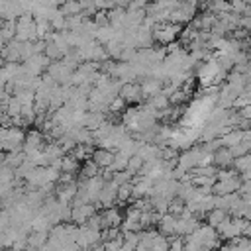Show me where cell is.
Here are the masks:
<instances>
[{
  "label": "cell",
  "mask_w": 251,
  "mask_h": 251,
  "mask_svg": "<svg viewBox=\"0 0 251 251\" xmlns=\"http://www.w3.org/2000/svg\"><path fill=\"white\" fill-rule=\"evenodd\" d=\"M24 126H29V124H35L37 122V112H35V106H24L22 108V114H20Z\"/></svg>",
  "instance_id": "obj_27"
},
{
  "label": "cell",
  "mask_w": 251,
  "mask_h": 251,
  "mask_svg": "<svg viewBox=\"0 0 251 251\" xmlns=\"http://www.w3.org/2000/svg\"><path fill=\"white\" fill-rule=\"evenodd\" d=\"M47 75L59 84V86H71V78H73V71L63 65V61H53L47 69Z\"/></svg>",
  "instance_id": "obj_5"
},
{
  "label": "cell",
  "mask_w": 251,
  "mask_h": 251,
  "mask_svg": "<svg viewBox=\"0 0 251 251\" xmlns=\"http://www.w3.org/2000/svg\"><path fill=\"white\" fill-rule=\"evenodd\" d=\"M184 237H171L169 239V251H184Z\"/></svg>",
  "instance_id": "obj_32"
},
{
  "label": "cell",
  "mask_w": 251,
  "mask_h": 251,
  "mask_svg": "<svg viewBox=\"0 0 251 251\" xmlns=\"http://www.w3.org/2000/svg\"><path fill=\"white\" fill-rule=\"evenodd\" d=\"M184 210H186V202H182L180 198H173V200H171V204H169V214H173V216L178 218Z\"/></svg>",
  "instance_id": "obj_30"
},
{
  "label": "cell",
  "mask_w": 251,
  "mask_h": 251,
  "mask_svg": "<svg viewBox=\"0 0 251 251\" xmlns=\"http://www.w3.org/2000/svg\"><path fill=\"white\" fill-rule=\"evenodd\" d=\"M96 208H98L96 204H80V206H73V210H71V222L76 224V226H84L92 216L98 214Z\"/></svg>",
  "instance_id": "obj_8"
},
{
  "label": "cell",
  "mask_w": 251,
  "mask_h": 251,
  "mask_svg": "<svg viewBox=\"0 0 251 251\" xmlns=\"http://www.w3.org/2000/svg\"><path fill=\"white\" fill-rule=\"evenodd\" d=\"M243 120H247V122H251V106H245V108H241L239 112H237Z\"/></svg>",
  "instance_id": "obj_33"
},
{
  "label": "cell",
  "mask_w": 251,
  "mask_h": 251,
  "mask_svg": "<svg viewBox=\"0 0 251 251\" xmlns=\"http://www.w3.org/2000/svg\"><path fill=\"white\" fill-rule=\"evenodd\" d=\"M0 29H2V27H0ZM0 37H2V33H0Z\"/></svg>",
  "instance_id": "obj_37"
},
{
  "label": "cell",
  "mask_w": 251,
  "mask_h": 251,
  "mask_svg": "<svg viewBox=\"0 0 251 251\" xmlns=\"http://www.w3.org/2000/svg\"><path fill=\"white\" fill-rule=\"evenodd\" d=\"M139 84H141V92H143V98H145V100H149V98L161 94L163 88H165V84H163L161 80H157V78H145V80H141Z\"/></svg>",
  "instance_id": "obj_15"
},
{
  "label": "cell",
  "mask_w": 251,
  "mask_h": 251,
  "mask_svg": "<svg viewBox=\"0 0 251 251\" xmlns=\"http://www.w3.org/2000/svg\"><path fill=\"white\" fill-rule=\"evenodd\" d=\"M227 216H229L227 212H224V210H220V208H214V210H210V212L206 214V224H208L210 227L218 229V227L222 226V222H224Z\"/></svg>",
  "instance_id": "obj_22"
},
{
  "label": "cell",
  "mask_w": 251,
  "mask_h": 251,
  "mask_svg": "<svg viewBox=\"0 0 251 251\" xmlns=\"http://www.w3.org/2000/svg\"><path fill=\"white\" fill-rule=\"evenodd\" d=\"M114 157H116V153H114V151L100 149V147H96V149H94V153H92V161H94L100 169H110V165L114 163Z\"/></svg>",
  "instance_id": "obj_17"
},
{
  "label": "cell",
  "mask_w": 251,
  "mask_h": 251,
  "mask_svg": "<svg viewBox=\"0 0 251 251\" xmlns=\"http://www.w3.org/2000/svg\"><path fill=\"white\" fill-rule=\"evenodd\" d=\"M16 39L22 41V43L37 41L35 18H33V14H24V16L18 18V22H16Z\"/></svg>",
  "instance_id": "obj_3"
},
{
  "label": "cell",
  "mask_w": 251,
  "mask_h": 251,
  "mask_svg": "<svg viewBox=\"0 0 251 251\" xmlns=\"http://www.w3.org/2000/svg\"><path fill=\"white\" fill-rule=\"evenodd\" d=\"M118 188H120V186H118L114 180H106V182H104V188H102V192H100V196H98L96 206H100L102 210L112 208L114 202H118Z\"/></svg>",
  "instance_id": "obj_7"
},
{
  "label": "cell",
  "mask_w": 251,
  "mask_h": 251,
  "mask_svg": "<svg viewBox=\"0 0 251 251\" xmlns=\"http://www.w3.org/2000/svg\"><path fill=\"white\" fill-rule=\"evenodd\" d=\"M153 182L149 176H135L133 178V198L141 200V198H149V192L153 188Z\"/></svg>",
  "instance_id": "obj_13"
},
{
  "label": "cell",
  "mask_w": 251,
  "mask_h": 251,
  "mask_svg": "<svg viewBox=\"0 0 251 251\" xmlns=\"http://www.w3.org/2000/svg\"><path fill=\"white\" fill-rule=\"evenodd\" d=\"M45 147V141H43V133H41V129H29L27 133H25V141H24V153H27V151H39V149H43Z\"/></svg>",
  "instance_id": "obj_12"
},
{
  "label": "cell",
  "mask_w": 251,
  "mask_h": 251,
  "mask_svg": "<svg viewBox=\"0 0 251 251\" xmlns=\"http://www.w3.org/2000/svg\"><path fill=\"white\" fill-rule=\"evenodd\" d=\"M214 251H222V249H214Z\"/></svg>",
  "instance_id": "obj_36"
},
{
  "label": "cell",
  "mask_w": 251,
  "mask_h": 251,
  "mask_svg": "<svg viewBox=\"0 0 251 251\" xmlns=\"http://www.w3.org/2000/svg\"><path fill=\"white\" fill-rule=\"evenodd\" d=\"M180 31H182V25L171 24V22H163V24H157V25L153 27V39H155L157 43L169 47V45L176 43Z\"/></svg>",
  "instance_id": "obj_2"
},
{
  "label": "cell",
  "mask_w": 251,
  "mask_h": 251,
  "mask_svg": "<svg viewBox=\"0 0 251 251\" xmlns=\"http://www.w3.org/2000/svg\"><path fill=\"white\" fill-rule=\"evenodd\" d=\"M222 251H251V235H243L231 241L222 243Z\"/></svg>",
  "instance_id": "obj_16"
},
{
  "label": "cell",
  "mask_w": 251,
  "mask_h": 251,
  "mask_svg": "<svg viewBox=\"0 0 251 251\" xmlns=\"http://www.w3.org/2000/svg\"><path fill=\"white\" fill-rule=\"evenodd\" d=\"M104 122H106V116H104V114L86 112V116H84V120H82V127H86L88 131H96Z\"/></svg>",
  "instance_id": "obj_19"
},
{
  "label": "cell",
  "mask_w": 251,
  "mask_h": 251,
  "mask_svg": "<svg viewBox=\"0 0 251 251\" xmlns=\"http://www.w3.org/2000/svg\"><path fill=\"white\" fill-rule=\"evenodd\" d=\"M129 198H133V182L122 184L118 188V202H127Z\"/></svg>",
  "instance_id": "obj_29"
},
{
  "label": "cell",
  "mask_w": 251,
  "mask_h": 251,
  "mask_svg": "<svg viewBox=\"0 0 251 251\" xmlns=\"http://www.w3.org/2000/svg\"><path fill=\"white\" fill-rule=\"evenodd\" d=\"M100 175V167L92 161V159H88V161H84L82 165H80V171H78V178H82V180H88V178H94V176H98Z\"/></svg>",
  "instance_id": "obj_21"
},
{
  "label": "cell",
  "mask_w": 251,
  "mask_h": 251,
  "mask_svg": "<svg viewBox=\"0 0 251 251\" xmlns=\"http://www.w3.org/2000/svg\"><path fill=\"white\" fill-rule=\"evenodd\" d=\"M241 184H243L241 176H239V175H235V176H231V178L218 180V182L214 184V188H212V194H216V196H227V194H235V192H239Z\"/></svg>",
  "instance_id": "obj_6"
},
{
  "label": "cell",
  "mask_w": 251,
  "mask_h": 251,
  "mask_svg": "<svg viewBox=\"0 0 251 251\" xmlns=\"http://www.w3.org/2000/svg\"><path fill=\"white\" fill-rule=\"evenodd\" d=\"M98 216H100L102 231H104V229H110V227H120V226H122V222H124V214H122L116 206H112V208H106V210L98 212Z\"/></svg>",
  "instance_id": "obj_10"
},
{
  "label": "cell",
  "mask_w": 251,
  "mask_h": 251,
  "mask_svg": "<svg viewBox=\"0 0 251 251\" xmlns=\"http://www.w3.org/2000/svg\"><path fill=\"white\" fill-rule=\"evenodd\" d=\"M49 241V233L45 231H31L27 235V251H39Z\"/></svg>",
  "instance_id": "obj_18"
},
{
  "label": "cell",
  "mask_w": 251,
  "mask_h": 251,
  "mask_svg": "<svg viewBox=\"0 0 251 251\" xmlns=\"http://www.w3.org/2000/svg\"><path fill=\"white\" fill-rule=\"evenodd\" d=\"M24 161H25V153L24 151H14V153H6L4 155V165L10 167L12 171H16Z\"/></svg>",
  "instance_id": "obj_24"
},
{
  "label": "cell",
  "mask_w": 251,
  "mask_h": 251,
  "mask_svg": "<svg viewBox=\"0 0 251 251\" xmlns=\"http://www.w3.org/2000/svg\"><path fill=\"white\" fill-rule=\"evenodd\" d=\"M92 153H94V147H92V145H76L71 155H73L75 159H78L80 163H84V161L92 159Z\"/></svg>",
  "instance_id": "obj_25"
},
{
  "label": "cell",
  "mask_w": 251,
  "mask_h": 251,
  "mask_svg": "<svg viewBox=\"0 0 251 251\" xmlns=\"http://www.w3.org/2000/svg\"><path fill=\"white\" fill-rule=\"evenodd\" d=\"M233 161H235V157H233L231 149H227V147H222L214 153V167L216 169H233Z\"/></svg>",
  "instance_id": "obj_14"
},
{
  "label": "cell",
  "mask_w": 251,
  "mask_h": 251,
  "mask_svg": "<svg viewBox=\"0 0 251 251\" xmlns=\"http://www.w3.org/2000/svg\"><path fill=\"white\" fill-rule=\"evenodd\" d=\"M4 65H6V63H4V59H2V57H0V69H2V67H4Z\"/></svg>",
  "instance_id": "obj_34"
},
{
  "label": "cell",
  "mask_w": 251,
  "mask_h": 251,
  "mask_svg": "<svg viewBox=\"0 0 251 251\" xmlns=\"http://www.w3.org/2000/svg\"><path fill=\"white\" fill-rule=\"evenodd\" d=\"M233 169H235L239 175H243V173L251 171V155H243V157H237V159L233 161Z\"/></svg>",
  "instance_id": "obj_28"
},
{
  "label": "cell",
  "mask_w": 251,
  "mask_h": 251,
  "mask_svg": "<svg viewBox=\"0 0 251 251\" xmlns=\"http://www.w3.org/2000/svg\"><path fill=\"white\" fill-rule=\"evenodd\" d=\"M126 108H127L126 100L118 96V98H114V100L110 102V108H108V112H112V114H120V112H126Z\"/></svg>",
  "instance_id": "obj_31"
},
{
  "label": "cell",
  "mask_w": 251,
  "mask_h": 251,
  "mask_svg": "<svg viewBox=\"0 0 251 251\" xmlns=\"http://www.w3.org/2000/svg\"><path fill=\"white\" fill-rule=\"evenodd\" d=\"M176 226H178V218L173 216V214H165V216H161V220L157 224V231L161 235L169 237V239L171 237H178L176 235Z\"/></svg>",
  "instance_id": "obj_11"
},
{
  "label": "cell",
  "mask_w": 251,
  "mask_h": 251,
  "mask_svg": "<svg viewBox=\"0 0 251 251\" xmlns=\"http://www.w3.org/2000/svg\"><path fill=\"white\" fill-rule=\"evenodd\" d=\"M2 24H4V20H2V18H0V27H2Z\"/></svg>",
  "instance_id": "obj_35"
},
{
  "label": "cell",
  "mask_w": 251,
  "mask_h": 251,
  "mask_svg": "<svg viewBox=\"0 0 251 251\" xmlns=\"http://www.w3.org/2000/svg\"><path fill=\"white\" fill-rule=\"evenodd\" d=\"M120 98H124L126 104H131V106H137L141 100H145L139 82H126V84H122V88H120Z\"/></svg>",
  "instance_id": "obj_9"
},
{
  "label": "cell",
  "mask_w": 251,
  "mask_h": 251,
  "mask_svg": "<svg viewBox=\"0 0 251 251\" xmlns=\"http://www.w3.org/2000/svg\"><path fill=\"white\" fill-rule=\"evenodd\" d=\"M59 12L65 18H73V16H80L82 14V2H63L59 6Z\"/></svg>",
  "instance_id": "obj_23"
},
{
  "label": "cell",
  "mask_w": 251,
  "mask_h": 251,
  "mask_svg": "<svg viewBox=\"0 0 251 251\" xmlns=\"http://www.w3.org/2000/svg\"><path fill=\"white\" fill-rule=\"evenodd\" d=\"M102 243V231L92 229L88 226H78V233H76V245L80 251H90L92 247Z\"/></svg>",
  "instance_id": "obj_4"
},
{
  "label": "cell",
  "mask_w": 251,
  "mask_h": 251,
  "mask_svg": "<svg viewBox=\"0 0 251 251\" xmlns=\"http://www.w3.org/2000/svg\"><path fill=\"white\" fill-rule=\"evenodd\" d=\"M249 224H251V220H247V218H233V216H227L216 231H218V237H220V239L231 241V239H237V237L247 235Z\"/></svg>",
  "instance_id": "obj_1"
},
{
  "label": "cell",
  "mask_w": 251,
  "mask_h": 251,
  "mask_svg": "<svg viewBox=\"0 0 251 251\" xmlns=\"http://www.w3.org/2000/svg\"><path fill=\"white\" fill-rule=\"evenodd\" d=\"M127 163H129V157H126L124 153H118L116 151V157H114V163L110 165V173H122V171H127Z\"/></svg>",
  "instance_id": "obj_26"
},
{
  "label": "cell",
  "mask_w": 251,
  "mask_h": 251,
  "mask_svg": "<svg viewBox=\"0 0 251 251\" xmlns=\"http://www.w3.org/2000/svg\"><path fill=\"white\" fill-rule=\"evenodd\" d=\"M80 161L78 159H75L71 153H67L65 157H63V163H61V175H76L78 171H80Z\"/></svg>",
  "instance_id": "obj_20"
}]
</instances>
